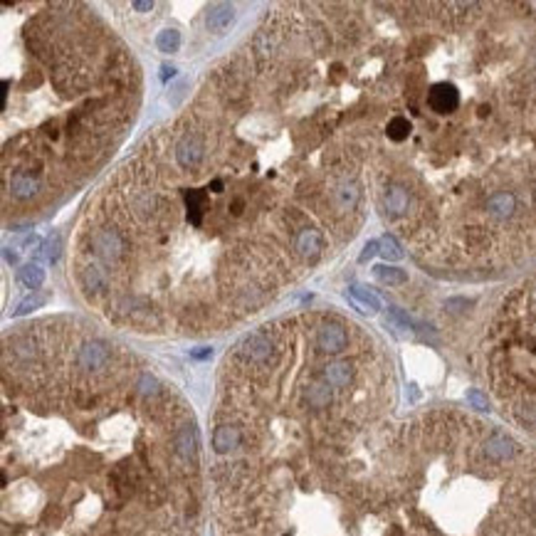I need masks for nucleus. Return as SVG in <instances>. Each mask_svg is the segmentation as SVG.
I'll return each instance as SVG.
<instances>
[{"mask_svg": "<svg viewBox=\"0 0 536 536\" xmlns=\"http://www.w3.org/2000/svg\"><path fill=\"white\" fill-rule=\"evenodd\" d=\"M8 190H10L15 201H33L35 195L40 193V181L38 176L27 174V171H17V174H13L8 178Z\"/></svg>", "mask_w": 536, "mask_h": 536, "instance_id": "obj_13", "label": "nucleus"}, {"mask_svg": "<svg viewBox=\"0 0 536 536\" xmlns=\"http://www.w3.org/2000/svg\"><path fill=\"white\" fill-rule=\"evenodd\" d=\"M484 210H487V215L497 222L510 220V217L516 213V195L512 193V190H497V193H492L487 198Z\"/></svg>", "mask_w": 536, "mask_h": 536, "instance_id": "obj_11", "label": "nucleus"}, {"mask_svg": "<svg viewBox=\"0 0 536 536\" xmlns=\"http://www.w3.org/2000/svg\"><path fill=\"white\" fill-rule=\"evenodd\" d=\"M482 452L487 460L492 462H507L519 452V445L504 433H492L487 440L482 443Z\"/></svg>", "mask_w": 536, "mask_h": 536, "instance_id": "obj_8", "label": "nucleus"}, {"mask_svg": "<svg viewBox=\"0 0 536 536\" xmlns=\"http://www.w3.org/2000/svg\"><path fill=\"white\" fill-rule=\"evenodd\" d=\"M134 210L139 213L141 217H148L156 213V195L153 193H141L139 198L134 201Z\"/></svg>", "mask_w": 536, "mask_h": 536, "instance_id": "obj_29", "label": "nucleus"}, {"mask_svg": "<svg viewBox=\"0 0 536 536\" xmlns=\"http://www.w3.org/2000/svg\"><path fill=\"white\" fill-rule=\"evenodd\" d=\"M8 89H10V82H3V109H6V104H8Z\"/></svg>", "mask_w": 536, "mask_h": 536, "instance_id": "obj_37", "label": "nucleus"}, {"mask_svg": "<svg viewBox=\"0 0 536 536\" xmlns=\"http://www.w3.org/2000/svg\"><path fill=\"white\" fill-rule=\"evenodd\" d=\"M79 282H82V289H84V292H89V294H102V292H107V287H109L107 272H104L99 265L82 267Z\"/></svg>", "mask_w": 536, "mask_h": 536, "instance_id": "obj_18", "label": "nucleus"}, {"mask_svg": "<svg viewBox=\"0 0 536 536\" xmlns=\"http://www.w3.org/2000/svg\"><path fill=\"white\" fill-rule=\"evenodd\" d=\"M374 275L381 284H390V287H396V284H406L408 282V275L401 270V267H388V265H378L374 267Z\"/></svg>", "mask_w": 536, "mask_h": 536, "instance_id": "obj_23", "label": "nucleus"}, {"mask_svg": "<svg viewBox=\"0 0 536 536\" xmlns=\"http://www.w3.org/2000/svg\"><path fill=\"white\" fill-rule=\"evenodd\" d=\"M92 247L104 265H119L129 252V240L116 228H102L92 238Z\"/></svg>", "mask_w": 536, "mask_h": 536, "instance_id": "obj_1", "label": "nucleus"}, {"mask_svg": "<svg viewBox=\"0 0 536 536\" xmlns=\"http://www.w3.org/2000/svg\"><path fill=\"white\" fill-rule=\"evenodd\" d=\"M374 255H378V240H371V243H366V247H363L361 257H358V262H369Z\"/></svg>", "mask_w": 536, "mask_h": 536, "instance_id": "obj_31", "label": "nucleus"}, {"mask_svg": "<svg viewBox=\"0 0 536 536\" xmlns=\"http://www.w3.org/2000/svg\"><path fill=\"white\" fill-rule=\"evenodd\" d=\"M275 342L270 336L262 334V331H255V334L245 336L243 342L238 346V356L243 358L245 363H255V366H265L275 358Z\"/></svg>", "mask_w": 536, "mask_h": 536, "instance_id": "obj_3", "label": "nucleus"}, {"mask_svg": "<svg viewBox=\"0 0 536 536\" xmlns=\"http://www.w3.org/2000/svg\"><path fill=\"white\" fill-rule=\"evenodd\" d=\"M210 188H213V193H222V181H213Z\"/></svg>", "mask_w": 536, "mask_h": 536, "instance_id": "obj_39", "label": "nucleus"}, {"mask_svg": "<svg viewBox=\"0 0 536 536\" xmlns=\"http://www.w3.org/2000/svg\"><path fill=\"white\" fill-rule=\"evenodd\" d=\"M174 450L185 465L198 462V433L193 425H181L174 433Z\"/></svg>", "mask_w": 536, "mask_h": 536, "instance_id": "obj_9", "label": "nucleus"}, {"mask_svg": "<svg viewBox=\"0 0 536 536\" xmlns=\"http://www.w3.org/2000/svg\"><path fill=\"white\" fill-rule=\"evenodd\" d=\"M210 356V349H201V351H193V358H206Z\"/></svg>", "mask_w": 536, "mask_h": 536, "instance_id": "obj_38", "label": "nucleus"}, {"mask_svg": "<svg viewBox=\"0 0 536 536\" xmlns=\"http://www.w3.org/2000/svg\"><path fill=\"white\" fill-rule=\"evenodd\" d=\"M383 208L390 217L406 215L408 208H411V193H408V188H403V185L398 183L388 185L383 193Z\"/></svg>", "mask_w": 536, "mask_h": 536, "instance_id": "obj_15", "label": "nucleus"}, {"mask_svg": "<svg viewBox=\"0 0 536 536\" xmlns=\"http://www.w3.org/2000/svg\"><path fill=\"white\" fill-rule=\"evenodd\" d=\"M131 8H134L136 13H148L153 10V0H136V3H131Z\"/></svg>", "mask_w": 536, "mask_h": 536, "instance_id": "obj_32", "label": "nucleus"}, {"mask_svg": "<svg viewBox=\"0 0 536 536\" xmlns=\"http://www.w3.org/2000/svg\"><path fill=\"white\" fill-rule=\"evenodd\" d=\"M77 369L87 371V374H97L104 371L112 363V346L102 339H87L75 353Z\"/></svg>", "mask_w": 536, "mask_h": 536, "instance_id": "obj_2", "label": "nucleus"}, {"mask_svg": "<svg viewBox=\"0 0 536 536\" xmlns=\"http://www.w3.org/2000/svg\"><path fill=\"white\" fill-rule=\"evenodd\" d=\"M411 131L413 126L406 116H393V119L388 121V126H385V134H388L390 141H406L408 136H411Z\"/></svg>", "mask_w": 536, "mask_h": 536, "instance_id": "obj_25", "label": "nucleus"}, {"mask_svg": "<svg viewBox=\"0 0 536 536\" xmlns=\"http://www.w3.org/2000/svg\"><path fill=\"white\" fill-rule=\"evenodd\" d=\"M3 255H6V262H8V265H17V262H20V257H17V252H13V247H6V250H3Z\"/></svg>", "mask_w": 536, "mask_h": 536, "instance_id": "obj_35", "label": "nucleus"}, {"mask_svg": "<svg viewBox=\"0 0 536 536\" xmlns=\"http://www.w3.org/2000/svg\"><path fill=\"white\" fill-rule=\"evenodd\" d=\"M243 208H245V198H235V201L230 203V213H233V215H243Z\"/></svg>", "mask_w": 536, "mask_h": 536, "instance_id": "obj_34", "label": "nucleus"}, {"mask_svg": "<svg viewBox=\"0 0 536 536\" xmlns=\"http://www.w3.org/2000/svg\"><path fill=\"white\" fill-rule=\"evenodd\" d=\"M470 401L475 403V406L480 408V411H487V401H484V398L480 396V393H477V390H470Z\"/></svg>", "mask_w": 536, "mask_h": 536, "instance_id": "obj_33", "label": "nucleus"}, {"mask_svg": "<svg viewBox=\"0 0 536 536\" xmlns=\"http://www.w3.org/2000/svg\"><path fill=\"white\" fill-rule=\"evenodd\" d=\"M316 346L324 353H342L349 346V331L339 321H326L316 331Z\"/></svg>", "mask_w": 536, "mask_h": 536, "instance_id": "obj_4", "label": "nucleus"}, {"mask_svg": "<svg viewBox=\"0 0 536 536\" xmlns=\"http://www.w3.org/2000/svg\"><path fill=\"white\" fill-rule=\"evenodd\" d=\"M428 104L438 114H452V112L460 107V92H457V87L450 84V82H438V84L430 87Z\"/></svg>", "mask_w": 536, "mask_h": 536, "instance_id": "obj_7", "label": "nucleus"}, {"mask_svg": "<svg viewBox=\"0 0 536 536\" xmlns=\"http://www.w3.org/2000/svg\"><path fill=\"white\" fill-rule=\"evenodd\" d=\"M349 294H351L353 304L361 309L363 314H376L381 309V299L378 294H374L369 287H361V284H351L349 287Z\"/></svg>", "mask_w": 536, "mask_h": 536, "instance_id": "obj_20", "label": "nucleus"}, {"mask_svg": "<svg viewBox=\"0 0 536 536\" xmlns=\"http://www.w3.org/2000/svg\"><path fill=\"white\" fill-rule=\"evenodd\" d=\"M294 250H297V255L304 262L314 265L321 257V252H324V235H321V230L302 228L297 233V238H294Z\"/></svg>", "mask_w": 536, "mask_h": 536, "instance_id": "obj_6", "label": "nucleus"}, {"mask_svg": "<svg viewBox=\"0 0 536 536\" xmlns=\"http://www.w3.org/2000/svg\"><path fill=\"white\" fill-rule=\"evenodd\" d=\"M358 201H361V185L351 178L342 181V183L334 188V195H331V203H334L339 215H346V213L356 210Z\"/></svg>", "mask_w": 536, "mask_h": 536, "instance_id": "obj_10", "label": "nucleus"}, {"mask_svg": "<svg viewBox=\"0 0 536 536\" xmlns=\"http://www.w3.org/2000/svg\"><path fill=\"white\" fill-rule=\"evenodd\" d=\"M334 401V388H331L326 381H314L304 388V403H307L312 411H324L331 406Z\"/></svg>", "mask_w": 536, "mask_h": 536, "instance_id": "obj_16", "label": "nucleus"}, {"mask_svg": "<svg viewBox=\"0 0 536 536\" xmlns=\"http://www.w3.org/2000/svg\"><path fill=\"white\" fill-rule=\"evenodd\" d=\"M353 376H356V369H353L351 361H331L324 366V374H321V381L331 385V388H349L353 383Z\"/></svg>", "mask_w": 536, "mask_h": 536, "instance_id": "obj_14", "label": "nucleus"}, {"mask_svg": "<svg viewBox=\"0 0 536 536\" xmlns=\"http://www.w3.org/2000/svg\"><path fill=\"white\" fill-rule=\"evenodd\" d=\"M487 243H489V235H487V230H484V228L467 230V245H470V247H475V250L487 247Z\"/></svg>", "mask_w": 536, "mask_h": 536, "instance_id": "obj_30", "label": "nucleus"}, {"mask_svg": "<svg viewBox=\"0 0 536 536\" xmlns=\"http://www.w3.org/2000/svg\"><path fill=\"white\" fill-rule=\"evenodd\" d=\"M378 252L381 255L385 257V260H390V262H398V260H403V247H401V243H398L393 235H383V238L378 240Z\"/></svg>", "mask_w": 536, "mask_h": 536, "instance_id": "obj_24", "label": "nucleus"}, {"mask_svg": "<svg viewBox=\"0 0 536 536\" xmlns=\"http://www.w3.org/2000/svg\"><path fill=\"white\" fill-rule=\"evenodd\" d=\"M156 47L161 49V52H166V54L178 52V47H181V33H178V30H174V27H168V30L158 33Z\"/></svg>", "mask_w": 536, "mask_h": 536, "instance_id": "obj_26", "label": "nucleus"}, {"mask_svg": "<svg viewBox=\"0 0 536 536\" xmlns=\"http://www.w3.org/2000/svg\"><path fill=\"white\" fill-rule=\"evenodd\" d=\"M243 445V430L233 422H220L213 433V450L217 455H230Z\"/></svg>", "mask_w": 536, "mask_h": 536, "instance_id": "obj_12", "label": "nucleus"}, {"mask_svg": "<svg viewBox=\"0 0 536 536\" xmlns=\"http://www.w3.org/2000/svg\"><path fill=\"white\" fill-rule=\"evenodd\" d=\"M60 255H62V238H60V233H52L38 247V252H35V262H38V265L40 262H45V265H54V262L60 260Z\"/></svg>", "mask_w": 536, "mask_h": 536, "instance_id": "obj_21", "label": "nucleus"}, {"mask_svg": "<svg viewBox=\"0 0 536 536\" xmlns=\"http://www.w3.org/2000/svg\"><path fill=\"white\" fill-rule=\"evenodd\" d=\"M203 153H206V146H203V139L198 134H185L176 144V163L183 171H193V168L201 166Z\"/></svg>", "mask_w": 536, "mask_h": 536, "instance_id": "obj_5", "label": "nucleus"}, {"mask_svg": "<svg viewBox=\"0 0 536 536\" xmlns=\"http://www.w3.org/2000/svg\"><path fill=\"white\" fill-rule=\"evenodd\" d=\"M235 20V10L230 3H213L208 8V15H206V25L210 33H225L230 27V22Z\"/></svg>", "mask_w": 536, "mask_h": 536, "instance_id": "obj_17", "label": "nucleus"}, {"mask_svg": "<svg viewBox=\"0 0 536 536\" xmlns=\"http://www.w3.org/2000/svg\"><path fill=\"white\" fill-rule=\"evenodd\" d=\"M139 393L144 398H153V396H158L161 393V383H158V378L156 376H151V374H141V378H139Z\"/></svg>", "mask_w": 536, "mask_h": 536, "instance_id": "obj_28", "label": "nucleus"}, {"mask_svg": "<svg viewBox=\"0 0 536 536\" xmlns=\"http://www.w3.org/2000/svg\"><path fill=\"white\" fill-rule=\"evenodd\" d=\"M45 302H47V297H45V294H30V297H25L20 304H17L15 309H13V316H25V314H30V312H35V309L43 307Z\"/></svg>", "mask_w": 536, "mask_h": 536, "instance_id": "obj_27", "label": "nucleus"}, {"mask_svg": "<svg viewBox=\"0 0 536 536\" xmlns=\"http://www.w3.org/2000/svg\"><path fill=\"white\" fill-rule=\"evenodd\" d=\"M174 75H176L174 67H168V65H163V67H161V79H163V82H166L168 77H174Z\"/></svg>", "mask_w": 536, "mask_h": 536, "instance_id": "obj_36", "label": "nucleus"}, {"mask_svg": "<svg viewBox=\"0 0 536 536\" xmlns=\"http://www.w3.org/2000/svg\"><path fill=\"white\" fill-rule=\"evenodd\" d=\"M17 282H20L25 289H40L43 287V282H45V270L43 265H38V262H30V265H22L20 270H17Z\"/></svg>", "mask_w": 536, "mask_h": 536, "instance_id": "obj_22", "label": "nucleus"}, {"mask_svg": "<svg viewBox=\"0 0 536 536\" xmlns=\"http://www.w3.org/2000/svg\"><path fill=\"white\" fill-rule=\"evenodd\" d=\"M183 201H185V208H188L190 225H195V228H198V225L203 222V215H206L208 193H206V190H198V188L183 190Z\"/></svg>", "mask_w": 536, "mask_h": 536, "instance_id": "obj_19", "label": "nucleus"}]
</instances>
